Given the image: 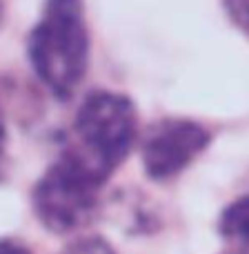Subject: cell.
Masks as SVG:
<instances>
[{"mask_svg":"<svg viewBox=\"0 0 249 254\" xmlns=\"http://www.w3.org/2000/svg\"><path fill=\"white\" fill-rule=\"evenodd\" d=\"M138 138V112L120 92H94L74 119V143L67 152L107 183Z\"/></svg>","mask_w":249,"mask_h":254,"instance_id":"obj_2","label":"cell"},{"mask_svg":"<svg viewBox=\"0 0 249 254\" xmlns=\"http://www.w3.org/2000/svg\"><path fill=\"white\" fill-rule=\"evenodd\" d=\"M2 16H4V7H2V0H0V25H2Z\"/></svg>","mask_w":249,"mask_h":254,"instance_id":"obj_10","label":"cell"},{"mask_svg":"<svg viewBox=\"0 0 249 254\" xmlns=\"http://www.w3.org/2000/svg\"><path fill=\"white\" fill-rule=\"evenodd\" d=\"M211 143L202 123L185 116L156 121L140 138V163L147 179L156 183L180 176Z\"/></svg>","mask_w":249,"mask_h":254,"instance_id":"obj_4","label":"cell"},{"mask_svg":"<svg viewBox=\"0 0 249 254\" xmlns=\"http://www.w3.org/2000/svg\"><path fill=\"white\" fill-rule=\"evenodd\" d=\"M102 185L105 181L100 176L65 152L34 185L31 205L45 230L69 234L94 221Z\"/></svg>","mask_w":249,"mask_h":254,"instance_id":"obj_3","label":"cell"},{"mask_svg":"<svg viewBox=\"0 0 249 254\" xmlns=\"http://www.w3.org/2000/svg\"><path fill=\"white\" fill-rule=\"evenodd\" d=\"M220 234L236 254H249V194L234 198L220 214Z\"/></svg>","mask_w":249,"mask_h":254,"instance_id":"obj_5","label":"cell"},{"mask_svg":"<svg viewBox=\"0 0 249 254\" xmlns=\"http://www.w3.org/2000/svg\"><path fill=\"white\" fill-rule=\"evenodd\" d=\"M229 20L249 38V0H223Z\"/></svg>","mask_w":249,"mask_h":254,"instance_id":"obj_7","label":"cell"},{"mask_svg":"<svg viewBox=\"0 0 249 254\" xmlns=\"http://www.w3.org/2000/svg\"><path fill=\"white\" fill-rule=\"evenodd\" d=\"M60 254H116V250L100 237H83L71 241Z\"/></svg>","mask_w":249,"mask_h":254,"instance_id":"obj_6","label":"cell"},{"mask_svg":"<svg viewBox=\"0 0 249 254\" xmlns=\"http://www.w3.org/2000/svg\"><path fill=\"white\" fill-rule=\"evenodd\" d=\"M0 254H31V250L16 239H0Z\"/></svg>","mask_w":249,"mask_h":254,"instance_id":"obj_8","label":"cell"},{"mask_svg":"<svg viewBox=\"0 0 249 254\" xmlns=\"http://www.w3.org/2000/svg\"><path fill=\"white\" fill-rule=\"evenodd\" d=\"M4 145H7V127H4L2 112H0V156H2V152H4Z\"/></svg>","mask_w":249,"mask_h":254,"instance_id":"obj_9","label":"cell"},{"mask_svg":"<svg viewBox=\"0 0 249 254\" xmlns=\"http://www.w3.org/2000/svg\"><path fill=\"white\" fill-rule=\"evenodd\" d=\"M31 69L56 98H71L89 67L83 0H47L27 40Z\"/></svg>","mask_w":249,"mask_h":254,"instance_id":"obj_1","label":"cell"}]
</instances>
